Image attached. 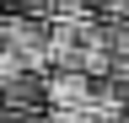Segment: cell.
Returning <instances> with one entry per match:
<instances>
[{
  "instance_id": "1",
  "label": "cell",
  "mask_w": 129,
  "mask_h": 123,
  "mask_svg": "<svg viewBox=\"0 0 129 123\" xmlns=\"http://www.w3.org/2000/svg\"><path fill=\"white\" fill-rule=\"evenodd\" d=\"M0 48L22 54L27 70H54V59H48V16H38V11L0 16Z\"/></svg>"
},
{
  "instance_id": "2",
  "label": "cell",
  "mask_w": 129,
  "mask_h": 123,
  "mask_svg": "<svg viewBox=\"0 0 129 123\" xmlns=\"http://www.w3.org/2000/svg\"><path fill=\"white\" fill-rule=\"evenodd\" d=\"M91 91H97V80L86 70H64V64H54L43 75V96H48V107H91Z\"/></svg>"
},
{
  "instance_id": "3",
  "label": "cell",
  "mask_w": 129,
  "mask_h": 123,
  "mask_svg": "<svg viewBox=\"0 0 129 123\" xmlns=\"http://www.w3.org/2000/svg\"><path fill=\"white\" fill-rule=\"evenodd\" d=\"M97 0H43V16H91Z\"/></svg>"
},
{
  "instance_id": "4",
  "label": "cell",
  "mask_w": 129,
  "mask_h": 123,
  "mask_svg": "<svg viewBox=\"0 0 129 123\" xmlns=\"http://www.w3.org/2000/svg\"><path fill=\"white\" fill-rule=\"evenodd\" d=\"M48 123H97L91 107H48Z\"/></svg>"
},
{
  "instance_id": "5",
  "label": "cell",
  "mask_w": 129,
  "mask_h": 123,
  "mask_svg": "<svg viewBox=\"0 0 129 123\" xmlns=\"http://www.w3.org/2000/svg\"><path fill=\"white\" fill-rule=\"evenodd\" d=\"M97 11L113 22V16H129V0H97Z\"/></svg>"
},
{
  "instance_id": "6",
  "label": "cell",
  "mask_w": 129,
  "mask_h": 123,
  "mask_svg": "<svg viewBox=\"0 0 129 123\" xmlns=\"http://www.w3.org/2000/svg\"><path fill=\"white\" fill-rule=\"evenodd\" d=\"M11 6H22V11H43V0H11Z\"/></svg>"
},
{
  "instance_id": "7",
  "label": "cell",
  "mask_w": 129,
  "mask_h": 123,
  "mask_svg": "<svg viewBox=\"0 0 129 123\" xmlns=\"http://www.w3.org/2000/svg\"><path fill=\"white\" fill-rule=\"evenodd\" d=\"M16 123H48V118H38V112H16Z\"/></svg>"
}]
</instances>
